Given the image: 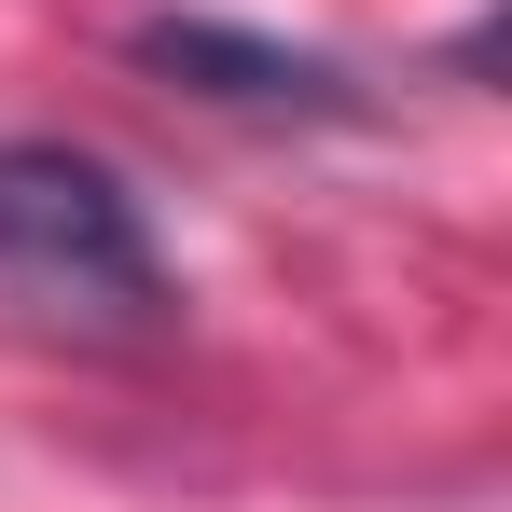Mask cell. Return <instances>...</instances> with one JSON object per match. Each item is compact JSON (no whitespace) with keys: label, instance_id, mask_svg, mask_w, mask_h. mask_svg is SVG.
Instances as JSON below:
<instances>
[{"label":"cell","instance_id":"6da1fadb","mask_svg":"<svg viewBox=\"0 0 512 512\" xmlns=\"http://www.w3.org/2000/svg\"><path fill=\"white\" fill-rule=\"evenodd\" d=\"M0 277H42V291L125 305V319L167 305V263H153L139 194L97 153H70V139H0Z\"/></svg>","mask_w":512,"mask_h":512},{"label":"cell","instance_id":"7a4b0ae2","mask_svg":"<svg viewBox=\"0 0 512 512\" xmlns=\"http://www.w3.org/2000/svg\"><path fill=\"white\" fill-rule=\"evenodd\" d=\"M139 70L222 97V111H346V70L305 56V42H263V28H222V14H139Z\"/></svg>","mask_w":512,"mask_h":512}]
</instances>
